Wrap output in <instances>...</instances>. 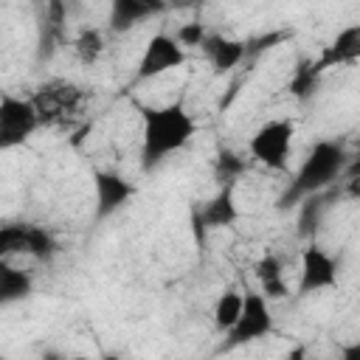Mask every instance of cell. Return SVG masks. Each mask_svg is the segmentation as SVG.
<instances>
[{
	"mask_svg": "<svg viewBox=\"0 0 360 360\" xmlns=\"http://www.w3.org/2000/svg\"><path fill=\"white\" fill-rule=\"evenodd\" d=\"M200 48L208 53V59L217 70H228L245 56V45L236 39H225V37H205Z\"/></svg>",
	"mask_w": 360,
	"mask_h": 360,
	"instance_id": "13",
	"label": "cell"
},
{
	"mask_svg": "<svg viewBox=\"0 0 360 360\" xmlns=\"http://www.w3.org/2000/svg\"><path fill=\"white\" fill-rule=\"evenodd\" d=\"M160 3H146V0H115L110 8V28L112 31H127L135 22L158 14Z\"/></svg>",
	"mask_w": 360,
	"mask_h": 360,
	"instance_id": "10",
	"label": "cell"
},
{
	"mask_svg": "<svg viewBox=\"0 0 360 360\" xmlns=\"http://www.w3.org/2000/svg\"><path fill=\"white\" fill-rule=\"evenodd\" d=\"M183 62H186V51L180 48V42L169 34H155V37H149V42L138 59L135 76L138 79H155V76H163V73L180 68Z\"/></svg>",
	"mask_w": 360,
	"mask_h": 360,
	"instance_id": "6",
	"label": "cell"
},
{
	"mask_svg": "<svg viewBox=\"0 0 360 360\" xmlns=\"http://www.w3.org/2000/svg\"><path fill=\"white\" fill-rule=\"evenodd\" d=\"M343 146L338 141H318L309 155L304 158L298 174L292 177V188H290V197H298V194H312L323 186H329L338 172L343 169Z\"/></svg>",
	"mask_w": 360,
	"mask_h": 360,
	"instance_id": "2",
	"label": "cell"
},
{
	"mask_svg": "<svg viewBox=\"0 0 360 360\" xmlns=\"http://www.w3.org/2000/svg\"><path fill=\"white\" fill-rule=\"evenodd\" d=\"M236 217H239V211H236V202H233V186L228 183L211 202L202 205V211L197 214V222L202 228H225Z\"/></svg>",
	"mask_w": 360,
	"mask_h": 360,
	"instance_id": "9",
	"label": "cell"
},
{
	"mask_svg": "<svg viewBox=\"0 0 360 360\" xmlns=\"http://www.w3.org/2000/svg\"><path fill=\"white\" fill-rule=\"evenodd\" d=\"M0 360H6V357H3V354H0Z\"/></svg>",
	"mask_w": 360,
	"mask_h": 360,
	"instance_id": "22",
	"label": "cell"
},
{
	"mask_svg": "<svg viewBox=\"0 0 360 360\" xmlns=\"http://www.w3.org/2000/svg\"><path fill=\"white\" fill-rule=\"evenodd\" d=\"M70 360H90V357H84V354H76V357H70Z\"/></svg>",
	"mask_w": 360,
	"mask_h": 360,
	"instance_id": "21",
	"label": "cell"
},
{
	"mask_svg": "<svg viewBox=\"0 0 360 360\" xmlns=\"http://www.w3.org/2000/svg\"><path fill=\"white\" fill-rule=\"evenodd\" d=\"M338 284V262L329 250L321 245H309L301 253V278H298V292H318L329 290Z\"/></svg>",
	"mask_w": 360,
	"mask_h": 360,
	"instance_id": "7",
	"label": "cell"
},
{
	"mask_svg": "<svg viewBox=\"0 0 360 360\" xmlns=\"http://www.w3.org/2000/svg\"><path fill=\"white\" fill-rule=\"evenodd\" d=\"M34 290V278L28 270H20L8 262H0V307L22 301Z\"/></svg>",
	"mask_w": 360,
	"mask_h": 360,
	"instance_id": "11",
	"label": "cell"
},
{
	"mask_svg": "<svg viewBox=\"0 0 360 360\" xmlns=\"http://www.w3.org/2000/svg\"><path fill=\"white\" fill-rule=\"evenodd\" d=\"M197 132L194 118L180 107H152L143 110V166L152 169L155 163L166 160L177 149H183Z\"/></svg>",
	"mask_w": 360,
	"mask_h": 360,
	"instance_id": "1",
	"label": "cell"
},
{
	"mask_svg": "<svg viewBox=\"0 0 360 360\" xmlns=\"http://www.w3.org/2000/svg\"><path fill=\"white\" fill-rule=\"evenodd\" d=\"M290 146H292V121L270 118L267 124H262L253 132L248 152L253 160H259L270 169H284L287 158H290Z\"/></svg>",
	"mask_w": 360,
	"mask_h": 360,
	"instance_id": "3",
	"label": "cell"
},
{
	"mask_svg": "<svg viewBox=\"0 0 360 360\" xmlns=\"http://www.w3.org/2000/svg\"><path fill=\"white\" fill-rule=\"evenodd\" d=\"M304 357H307V349H304V346H295V349L287 354V360H304Z\"/></svg>",
	"mask_w": 360,
	"mask_h": 360,
	"instance_id": "20",
	"label": "cell"
},
{
	"mask_svg": "<svg viewBox=\"0 0 360 360\" xmlns=\"http://www.w3.org/2000/svg\"><path fill=\"white\" fill-rule=\"evenodd\" d=\"M340 360H360V343H349L340 349Z\"/></svg>",
	"mask_w": 360,
	"mask_h": 360,
	"instance_id": "19",
	"label": "cell"
},
{
	"mask_svg": "<svg viewBox=\"0 0 360 360\" xmlns=\"http://www.w3.org/2000/svg\"><path fill=\"white\" fill-rule=\"evenodd\" d=\"M28 239H31V225H22V222L0 225V262H8V256L14 253H25Z\"/></svg>",
	"mask_w": 360,
	"mask_h": 360,
	"instance_id": "14",
	"label": "cell"
},
{
	"mask_svg": "<svg viewBox=\"0 0 360 360\" xmlns=\"http://www.w3.org/2000/svg\"><path fill=\"white\" fill-rule=\"evenodd\" d=\"M357 51H360V28L357 25H352V28H346L338 39H335V45L329 48V53H326V59L318 65V70H323L329 62H343V59H354L357 56Z\"/></svg>",
	"mask_w": 360,
	"mask_h": 360,
	"instance_id": "16",
	"label": "cell"
},
{
	"mask_svg": "<svg viewBox=\"0 0 360 360\" xmlns=\"http://www.w3.org/2000/svg\"><path fill=\"white\" fill-rule=\"evenodd\" d=\"M273 332V312L262 292H245L242 295V312L236 323L228 332V346H245L253 340H262Z\"/></svg>",
	"mask_w": 360,
	"mask_h": 360,
	"instance_id": "5",
	"label": "cell"
},
{
	"mask_svg": "<svg viewBox=\"0 0 360 360\" xmlns=\"http://www.w3.org/2000/svg\"><path fill=\"white\" fill-rule=\"evenodd\" d=\"M208 34H205V28H202V22H186V25H180V31H177V42H180V48L186 51V48H197V45H202V39H205Z\"/></svg>",
	"mask_w": 360,
	"mask_h": 360,
	"instance_id": "18",
	"label": "cell"
},
{
	"mask_svg": "<svg viewBox=\"0 0 360 360\" xmlns=\"http://www.w3.org/2000/svg\"><path fill=\"white\" fill-rule=\"evenodd\" d=\"M104 34L98 31V28H84L76 39H73V51H76V56L84 62V65H90V62H96L101 53H104Z\"/></svg>",
	"mask_w": 360,
	"mask_h": 360,
	"instance_id": "17",
	"label": "cell"
},
{
	"mask_svg": "<svg viewBox=\"0 0 360 360\" xmlns=\"http://www.w3.org/2000/svg\"><path fill=\"white\" fill-rule=\"evenodd\" d=\"M239 312H242V292L228 290V292H222V295L217 298V304H214V323H217L222 332H231V326L236 323Z\"/></svg>",
	"mask_w": 360,
	"mask_h": 360,
	"instance_id": "15",
	"label": "cell"
},
{
	"mask_svg": "<svg viewBox=\"0 0 360 360\" xmlns=\"http://www.w3.org/2000/svg\"><path fill=\"white\" fill-rule=\"evenodd\" d=\"M256 278H259L262 295H264L267 301H276V298H284V295H287L284 270H281V262H278L273 253H264V256L256 262Z\"/></svg>",
	"mask_w": 360,
	"mask_h": 360,
	"instance_id": "12",
	"label": "cell"
},
{
	"mask_svg": "<svg viewBox=\"0 0 360 360\" xmlns=\"http://www.w3.org/2000/svg\"><path fill=\"white\" fill-rule=\"evenodd\" d=\"M39 127V110L34 101L20 96L0 98V149H14L25 143Z\"/></svg>",
	"mask_w": 360,
	"mask_h": 360,
	"instance_id": "4",
	"label": "cell"
},
{
	"mask_svg": "<svg viewBox=\"0 0 360 360\" xmlns=\"http://www.w3.org/2000/svg\"><path fill=\"white\" fill-rule=\"evenodd\" d=\"M93 186H96V214L98 217H110L135 194V186L115 172H96Z\"/></svg>",
	"mask_w": 360,
	"mask_h": 360,
	"instance_id": "8",
	"label": "cell"
}]
</instances>
